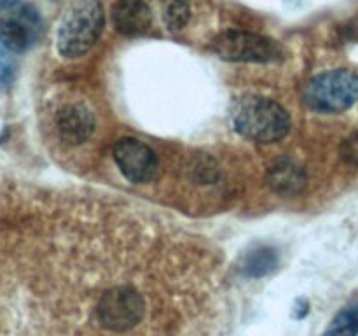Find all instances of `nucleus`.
I'll return each instance as SVG.
<instances>
[{"label": "nucleus", "instance_id": "39448f33", "mask_svg": "<svg viewBox=\"0 0 358 336\" xmlns=\"http://www.w3.org/2000/svg\"><path fill=\"white\" fill-rule=\"evenodd\" d=\"M212 51L227 62L268 63L282 56L278 42L264 35L243 30H226L212 42Z\"/></svg>", "mask_w": 358, "mask_h": 336}, {"label": "nucleus", "instance_id": "f8f14e48", "mask_svg": "<svg viewBox=\"0 0 358 336\" xmlns=\"http://www.w3.org/2000/svg\"><path fill=\"white\" fill-rule=\"evenodd\" d=\"M324 336H358V304L339 312L325 329Z\"/></svg>", "mask_w": 358, "mask_h": 336}, {"label": "nucleus", "instance_id": "4468645a", "mask_svg": "<svg viewBox=\"0 0 358 336\" xmlns=\"http://www.w3.org/2000/svg\"><path fill=\"white\" fill-rule=\"evenodd\" d=\"M14 69H16V65H14L13 56L0 44V90L10 84L14 77Z\"/></svg>", "mask_w": 358, "mask_h": 336}, {"label": "nucleus", "instance_id": "423d86ee", "mask_svg": "<svg viewBox=\"0 0 358 336\" xmlns=\"http://www.w3.org/2000/svg\"><path fill=\"white\" fill-rule=\"evenodd\" d=\"M41 13L34 6H20L0 18V44L9 52H24L37 44L42 35Z\"/></svg>", "mask_w": 358, "mask_h": 336}, {"label": "nucleus", "instance_id": "ddd939ff", "mask_svg": "<svg viewBox=\"0 0 358 336\" xmlns=\"http://www.w3.org/2000/svg\"><path fill=\"white\" fill-rule=\"evenodd\" d=\"M191 18V7H189V0H171L168 4L166 14H164V21L166 27L171 31H178L189 23Z\"/></svg>", "mask_w": 358, "mask_h": 336}, {"label": "nucleus", "instance_id": "0eeeda50", "mask_svg": "<svg viewBox=\"0 0 358 336\" xmlns=\"http://www.w3.org/2000/svg\"><path fill=\"white\" fill-rule=\"evenodd\" d=\"M114 161L128 181L145 184L157 174V156L142 140L124 136L114 146Z\"/></svg>", "mask_w": 358, "mask_h": 336}, {"label": "nucleus", "instance_id": "20e7f679", "mask_svg": "<svg viewBox=\"0 0 358 336\" xmlns=\"http://www.w3.org/2000/svg\"><path fill=\"white\" fill-rule=\"evenodd\" d=\"M145 310L143 294L129 284H119L101 294L94 315L100 328L112 332H124L142 322Z\"/></svg>", "mask_w": 358, "mask_h": 336}, {"label": "nucleus", "instance_id": "dca6fc26", "mask_svg": "<svg viewBox=\"0 0 358 336\" xmlns=\"http://www.w3.org/2000/svg\"><path fill=\"white\" fill-rule=\"evenodd\" d=\"M20 2L21 0H0V13H3V10H10Z\"/></svg>", "mask_w": 358, "mask_h": 336}, {"label": "nucleus", "instance_id": "2eb2a0df", "mask_svg": "<svg viewBox=\"0 0 358 336\" xmlns=\"http://www.w3.org/2000/svg\"><path fill=\"white\" fill-rule=\"evenodd\" d=\"M341 156L352 164H358V130L343 142Z\"/></svg>", "mask_w": 358, "mask_h": 336}, {"label": "nucleus", "instance_id": "7ed1b4c3", "mask_svg": "<svg viewBox=\"0 0 358 336\" xmlns=\"http://www.w3.org/2000/svg\"><path fill=\"white\" fill-rule=\"evenodd\" d=\"M358 100V76L338 69L315 76L304 88V104L315 112L338 114L348 111Z\"/></svg>", "mask_w": 358, "mask_h": 336}, {"label": "nucleus", "instance_id": "1a4fd4ad", "mask_svg": "<svg viewBox=\"0 0 358 336\" xmlns=\"http://www.w3.org/2000/svg\"><path fill=\"white\" fill-rule=\"evenodd\" d=\"M112 24L122 35H142L152 27V13L143 0H117L112 7Z\"/></svg>", "mask_w": 358, "mask_h": 336}, {"label": "nucleus", "instance_id": "6e6552de", "mask_svg": "<svg viewBox=\"0 0 358 336\" xmlns=\"http://www.w3.org/2000/svg\"><path fill=\"white\" fill-rule=\"evenodd\" d=\"M56 130L59 139L69 146H80L94 130V118L83 104H70L59 108L56 114Z\"/></svg>", "mask_w": 358, "mask_h": 336}, {"label": "nucleus", "instance_id": "f257e3e1", "mask_svg": "<svg viewBox=\"0 0 358 336\" xmlns=\"http://www.w3.org/2000/svg\"><path fill=\"white\" fill-rule=\"evenodd\" d=\"M231 121L241 136L259 144L282 140L290 132V115L271 98L247 94L231 107Z\"/></svg>", "mask_w": 358, "mask_h": 336}, {"label": "nucleus", "instance_id": "9d476101", "mask_svg": "<svg viewBox=\"0 0 358 336\" xmlns=\"http://www.w3.org/2000/svg\"><path fill=\"white\" fill-rule=\"evenodd\" d=\"M268 186L283 196H296L306 188V172L290 158H280L269 167Z\"/></svg>", "mask_w": 358, "mask_h": 336}, {"label": "nucleus", "instance_id": "f03ea898", "mask_svg": "<svg viewBox=\"0 0 358 336\" xmlns=\"http://www.w3.org/2000/svg\"><path fill=\"white\" fill-rule=\"evenodd\" d=\"M105 24L103 7L98 0L76 4L63 18L58 30V51L65 58L83 56L96 44Z\"/></svg>", "mask_w": 358, "mask_h": 336}, {"label": "nucleus", "instance_id": "9b49d317", "mask_svg": "<svg viewBox=\"0 0 358 336\" xmlns=\"http://www.w3.org/2000/svg\"><path fill=\"white\" fill-rule=\"evenodd\" d=\"M276 266H278V254H276L275 248L257 247L252 248L243 258L241 272H243L245 276L259 279V276H264L271 273L273 270H276Z\"/></svg>", "mask_w": 358, "mask_h": 336}]
</instances>
